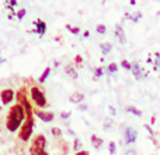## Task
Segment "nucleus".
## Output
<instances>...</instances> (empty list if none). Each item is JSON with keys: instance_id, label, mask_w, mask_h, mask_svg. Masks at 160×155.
<instances>
[{"instance_id": "nucleus-14", "label": "nucleus", "mask_w": 160, "mask_h": 155, "mask_svg": "<svg viewBox=\"0 0 160 155\" xmlns=\"http://www.w3.org/2000/svg\"><path fill=\"white\" fill-rule=\"evenodd\" d=\"M100 50L105 55V54H108L111 51V44L110 42H102V44H100Z\"/></svg>"}, {"instance_id": "nucleus-29", "label": "nucleus", "mask_w": 160, "mask_h": 155, "mask_svg": "<svg viewBox=\"0 0 160 155\" xmlns=\"http://www.w3.org/2000/svg\"><path fill=\"white\" fill-rule=\"evenodd\" d=\"M82 61H83V58L80 55H76V58H75V62H76V65H80L82 64Z\"/></svg>"}, {"instance_id": "nucleus-8", "label": "nucleus", "mask_w": 160, "mask_h": 155, "mask_svg": "<svg viewBox=\"0 0 160 155\" xmlns=\"http://www.w3.org/2000/svg\"><path fill=\"white\" fill-rule=\"evenodd\" d=\"M34 25L37 27V33L39 34V35H42V34H45V31H47V24H45L42 20H35L34 21Z\"/></svg>"}, {"instance_id": "nucleus-33", "label": "nucleus", "mask_w": 160, "mask_h": 155, "mask_svg": "<svg viewBox=\"0 0 160 155\" xmlns=\"http://www.w3.org/2000/svg\"><path fill=\"white\" fill-rule=\"evenodd\" d=\"M110 111H111V114H112V116H114V114H117L115 113V109H114L112 106H110Z\"/></svg>"}, {"instance_id": "nucleus-11", "label": "nucleus", "mask_w": 160, "mask_h": 155, "mask_svg": "<svg viewBox=\"0 0 160 155\" xmlns=\"http://www.w3.org/2000/svg\"><path fill=\"white\" fill-rule=\"evenodd\" d=\"M69 100L72 103H80L84 100V94L80 93V92H75V93H72V96L69 97Z\"/></svg>"}, {"instance_id": "nucleus-1", "label": "nucleus", "mask_w": 160, "mask_h": 155, "mask_svg": "<svg viewBox=\"0 0 160 155\" xmlns=\"http://www.w3.org/2000/svg\"><path fill=\"white\" fill-rule=\"evenodd\" d=\"M25 120V110L22 106H20L18 103L13 104L10 107L7 113V120H6V127L10 133H14V131L20 130V127L22 126Z\"/></svg>"}, {"instance_id": "nucleus-12", "label": "nucleus", "mask_w": 160, "mask_h": 155, "mask_svg": "<svg viewBox=\"0 0 160 155\" xmlns=\"http://www.w3.org/2000/svg\"><path fill=\"white\" fill-rule=\"evenodd\" d=\"M65 71H66V73L69 76H72V79H78V72H76V69L72 65H68V67L65 68Z\"/></svg>"}, {"instance_id": "nucleus-31", "label": "nucleus", "mask_w": 160, "mask_h": 155, "mask_svg": "<svg viewBox=\"0 0 160 155\" xmlns=\"http://www.w3.org/2000/svg\"><path fill=\"white\" fill-rule=\"evenodd\" d=\"M145 128H146V130H148V131H149V133H150V137H153V130H152V128H150V127H149V126H148V124H145Z\"/></svg>"}, {"instance_id": "nucleus-13", "label": "nucleus", "mask_w": 160, "mask_h": 155, "mask_svg": "<svg viewBox=\"0 0 160 155\" xmlns=\"http://www.w3.org/2000/svg\"><path fill=\"white\" fill-rule=\"evenodd\" d=\"M49 73H51V68H45V71L41 73V76L38 78V82H39V83H44L45 79L49 76Z\"/></svg>"}, {"instance_id": "nucleus-27", "label": "nucleus", "mask_w": 160, "mask_h": 155, "mask_svg": "<svg viewBox=\"0 0 160 155\" xmlns=\"http://www.w3.org/2000/svg\"><path fill=\"white\" fill-rule=\"evenodd\" d=\"M94 75H96L97 78L101 76V75H102V69H101V68H97V69L94 71Z\"/></svg>"}, {"instance_id": "nucleus-19", "label": "nucleus", "mask_w": 160, "mask_h": 155, "mask_svg": "<svg viewBox=\"0 0 160 155\" xmlns=\"http://www.w3.org/2000/svg\"><path fill=\"white\" fill-rule=\"evenodd\" d=\"M82 147H83V145H82V141H80L79 138H76V140H75V144H73V148H75V150L79 152V151L82 150Z\"/></svg>"}, {"instance_id": "nucleus-5", "label": "nucleus", "mask_w": 160, "mask_h": 155, "mask_svg": "<svg viewBox=\"0 0 160 155\" xmlns=\"http://www.w3.org/2000/svg\"><path fill=\"white\" fill-rule=\"evenodd\" d=\"M34 114L45 123H49L55 119V114H53L52 111H45V110H39V109H35V110H34Z\"/></svg>"}, {"instance_id": "nucleus-18", "label": "nucleus", "mask_w": 160, "mask_h": 155, "mask_svg": "<svg viewBox=\"0 0 160 155\" xmlns=\"http://www.w3.org/2000/svg\"><path fill=\"white\" fill-rule=\"evenodd\" d=\"M108 151H110V154H111V155H114V154L117 152V145H115V142H114V141H111V142H110Z\"/></svg>"}, {"instance_id": "nucleus-15", "label": "nucleus", "mask_w": 160, "mask_h": 155, "mask_svg": "<svg viewBox=\"0 0 160 155\" xmlns=\"http://www.w3.org/2000/svg\"><path fill=\"white\" fill-rule=\"evenodd\" d=\"M91 142H93V145L96 148H100L102 145V140L100 138V137H97V136H91Z\"/></svg>"}, {"instance_id": "nucleus-30", "label": "nucleus", "mask_w": 160, "mask_h": 155, "mask_svg": "<svg viewBox=\"0 0 160 155\" xmlns=\"http://www.w3.org/2000/svg\"><path fill=\"white\" fill-rule=\"evenodd\" d=\"M69 116H70V113H69V111H63V113L61 114V117H62V119H68V117H69Z\"/></svg>"}, {"instance_id": "nucleus-21", "label": "nucleus", "mask_w": 160, "mask_h": 155, "mask_svg": "<svg viewBox=\"0 0 160 155\" xmlns=\"http://www.w3.org/2000/svg\"><path fill=\"white\" fill-rule=\"evenodd\" d=\"M105 31H107V27H105L104 24H98V25H97V33H98V34H105Z\"/></svg>"}, {"instance_id": "nucleus-17", "label": "nucleus", "mask_w": 160, "mask_h": 155, "mask_svg": "<svg viewBox=\"0 0 160 155\" xmlns=\"http://www.w3.org/2000/svg\"><path fill=\"white\" fill-rule=\"evenodd\" d=\"M66 30H69L72 34H79V33H80V28H79V27H72L70 24L66 25Z\"/></svg>"}, {"instance_id": "nucleus-7", "label": "nucleus", "mask_w": 160, "mask_h": 155, "mask_svg": "<svg viewBox=\"0 0 160 155\" xmlns=\"http://www.w3.org/2000/svg\"><path fill=\"white\" fill-rule=\"evenodd\" d=\"M136 138H138L136 130L132 127H128L127 131H125V141H127V144H133L136 141Z\"/></svg>"}, {"instance_id": "nucleus-9", "label": "nucleus", "mask_w": 160, "mask_h": 155, "mask_svg": "<svg viewBox=\"0 0 160 155\" xmlns=\"http://www.w3.org/2000/svg\"><path fill=\"white\" fill-rule=\"evenodd\" d=\"M115 37L119 40V42H121V44H125V42H127L125 33H124V30H122L121 25H115Z\"/></svg>"}, {"instance_id": "nucleus-34", "label": "nucleus", "mask_w": 160, "mask_h": 155, "mask_svg": "<svg viewBox=\"0 0 160 155\" xmlns=\"http://www.w3.org/2000/svg\"><path fill=\"white\" fill-rule=\"evenodd\" d=\"M42 155H49V154H48V152H47V151H45V152H44V154H42Z\"/></svg>"}, {"instance_id": "nucleus-24", "label": "nucleus", "mask_w": 160, "mask_h": 155, "mask_svg": "<svg viewBox=\"0 0 160 155\" xmlns=\"http://www.w3.org/2000/svg\"><path fill=\"white\" fill-rule=\"evenodd\" d=\"M111 126H112V121H111L110 119H107L105 120V123H104V128L105 130H108V128H111Z\"/></svg>"}, {"instance_id": "nucleus-2", "label": "nucleus", "mask_w": 160, "mask_h": 155, "mask_svg": "<svg viewBox=\"0 0 160 155\" xmlns=\"http://www.w3.org/2000/svg\"><path fill=\"white\" fill-rule=\"evenodd\" d=\"M32 130H34V113H28L25 114V120L22 123V126L20 127L18 131V138L21 141H28L32 136Z\"/></svg>"}, {"instance_id": "nucleus-16", "label": "nucleus", "mask_w": 160, "mask_h": 155, "mask_svg": "<svg viewBox=\"0 0 160 155\" xmlns=\"http://www.w3.org/2000/svg\"><path fill=\"white\" fill-rule=\"evenodd\" d=\"M127 111H128V113H132L133 116H138V117L142 116V111L138 110L136 107H133V106H128V107H127Z\"/></svg>"}, {"instance_id": "nucleus-26", "label": "nucleus", "mask_w": 160, "mask_h": 155, "mask_svg": "<svg viewBox=\"0 0 160 155\" xmlns=\"http://www.w3.org/2000/svg\"><path fill=\"white\" fill-rule=\"evenodd\" d=\"M141 17H142V14H141V13H139V11H138V13H136V14H135V16H133V17H131V19H132V21H133V23H136V21H138L139 19H141Z\"/></svg>"}, {"instance_id": "nucleus-22", "label": "nucleus", "mask_w": 160, "mask_h": 155, "mask_svg": "<svg viewBox=\"0 0 160 155\" xmlns=\"http://www.w3.org/2000/svg\"><path fill=\"white\" fill-rule=\"evenodd\" d=\"M117 69H118V65H117L115 62L108 65V72H117Z\"/></svg>"}, {"instance_id": "nucleus-20", "label": "nucleus", "mask_w": 160, "mask_h": 155, "mask_svg": "<svg viewBox=\"0 0 160 155\" xmlns=\"http://www.w3.org/2000/svg\"><path fill=\"white\" fill-rule=\"evenodd\" d=\"M121 67L124 68V69H129L131 71V67H132V64H129L127 59H122V61H121Z\"/></svg>"}, {"instance_id": "nucleus-25", "label": "nucleus", "mask_w": 160, "mask_h": 155, "mask_svg": "<svg viewBox=\"0 0 160 155\" xmlns=\"http://www.w3.org/2000/svg\"><path fill=\"white\" fill-rule=\"evenodd\" d=\"M24 16H25V10H24V8H21V10L17 11V17H18V19H22Z\"/></svg>"}, {"instance_id": "nucleus-3", "label": "nucleus", "mask_w": 160, "mask_h": 155, "mask_svg": "<svg viewBox=\"0 0 160 155\" xmlns=\"http://www.w3.org/2000/svg\"><path fill=\"white\" fill-rule=\"evenodd\" d=\"M45 147H47V138L42 134L34 137L32 144L30 147V154L31 155H42L45 152Z\"/></svg>"}, {"instance_id": "nucleus-10", "label": "nucleus", "mask_w": 160, "mask_h": 155, "mask_svg": "<svg viewBox=\"0 0 160 155\" xmlns=\"http://www.w3.org/2000/svg\"><path fill=\"white\" fill-rule=\"evenodd\" d=\"M131 71H132V73H133V76L136 78V79H142V69H141V67H139V64L138 62H133L132 64V67H131Z\"/></svg>"}, {"instance_id": "nucleus-4", "label": "nucleus", "mask_w": 160, "mask_h": 155, "mask_svg": "<svg viewBox=\"0 0 160 155\" xmlns=\"http://www.w3.org/2000/svg\"><path fill=\"white\" fill-rule=\"evenodd\" d=\"M30 93H31V99H32L34 104H35L38 109L47 107V106H48L47 97H45L44 92H42L38 86H32V88H31V90H30Z\"/></svg>"}, {"instance_id": "nucleus-23", "label": "nucleus", "mask_w": 160, "mask_h": 155, "mask_svg": "<svg viewBox=\"0 0 160 155\" xmlns=\"http://www.w3.org/2000/svg\"><path fill=\"white\" fill-rule=\"evenodd\" d=\"M52 134H53V137H61V136H62V131H61V128H58V127H53V128H52Z\"/></svg>"}, {"instance_id": "nucleus-28", "label": "nucleus", "mask_w": 160, "mask_h": 155, "mask_svg": "<svg viewBox=\"0 0 160 155\" xmlns=\"http://www.w3.org/2000/svg\"><path fill=\"white\" fill-rule=\"evenodd\" d=\"M156 59H158V61H156V68H160V54L159 52H156Z\"/></svg>"}, {"instance_id": "nucleus-32", "label": "nucleus", "mask_w": 160, "mask_h": 155, "mask_svg": "<svg viewBox=\"0 0 160 155\" xmlns=\"http://www.w3.org/2000/svg\"><path fill=\"white\" fill-rule=\"evenodd\" d=\"M76 155H90V154H88V151H79V152H76Z\"/></svg>"}, {"instance_id": "nucleus-6", "label": "nucleus", "mask_w": 160, "mask_h": 155, "mask_svg": "<svg viewBox=\"0 0 160 155\" xmlns=\"http://www.w3.org/2000/svg\"><path fill=\"white\" fill-rule=\"evenodd\" d=\"M0 99H2L3 104H10V102H13L14 99V90L13 89H3L0 92Z\"/></svg>"}]
</instances>
